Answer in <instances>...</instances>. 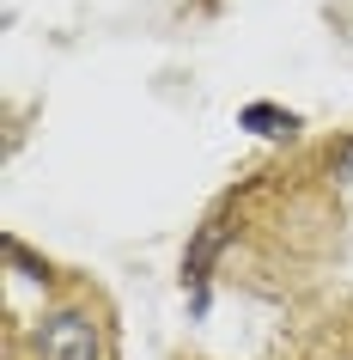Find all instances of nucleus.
Masks as SVG:
<instances>
[{"mask_svg":"<svg viewBox=\"0 0 353 360\" xmlns=\"http://www.w3.org/2000/svg\"><path fill=\"white\" fill-rule=\"evenodd\" d=\"M37 354L43 360H104V342H98V323L86 311H49L37 323Z\"/></svg>","mask_w":353,"mask_h":360,"instance_id":"1","label":"nucleus"},{"mask_svg":"<svg viewBox=\"0 0 353 360\" xmlns=\"http://www.w3.org/2000/svg\"><path fill=\"white\" fill-rule=\"evenodd\" d=\"M0 257H6V263L19 269L25 281H49V263H43V257H31V250H25L19 238H0Z\"/></svg>","mask_w":353,"mask_h":360,"instance_id":"4","label":"nucleus"},{"mask_svg":"<svg viewBox=\"0 0 353 360\" xmlns=\"http://www.w3.org/2000/svg\"><path fill=\"white\" fill-rule=\"evenodd\" d=\"M225 250V220H207L201 232H195V245H189V257H183V281L195 287V311H207V269H213V257Z\"/></svg>","mask_w":353,"mask_h":360,"instance_id":"2","label":"nucleus"},{"mask_svg":"<svg viewBox=\"0 0 353 360\" xmlns=\"http://www.w3.org/2000/svg\"><path fill=\"white\" fill-rule=\"evenodd\" d=\"M238 122H244L250 134H262V141H293V134L305 129V122H298L293 110H280V104H244Z\"/></svg>","mask_w":353,"mask_h":360,"instance_id":"3","label":"nucleus"}]
</instances>
